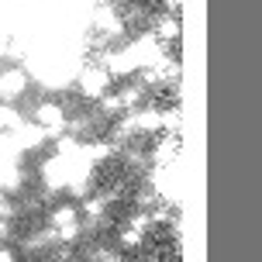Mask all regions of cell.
<instances>
[{"mask_svg":"<svg viewBox=\"0 0 262 262\" xmlns=\"http://www.w3.org/2000/svg\"><path fill=\"white\" fill-rule=\"evenodd\" d=\"M107 86H111V73H107V66H93V69H86V73L79 76V90L86 93V97H104Z\"/></svg>","mask_w":262,"mask_h":262,"instance_id":"cell-1","label":"cell"},{"mask_svg":"<svg viewBox=\"0 0 262 262\" xmlns=\"http://www.w3.org/2000/svg\"><path fill=\"white\" fill-rule=\"evenodd\" d=\"M14 217V204H11V196L0 190V221H11Z\"/></svg>","mask_w":262,"mask_h":262,"instance_id":"cell-2","label":"cell"},{"mask_svg":"<svg viewBox=\"0 0 262 262\" xmlns=\"http://www.w3.org/2000/svg\"><path fill=\"white\" fill-rule=\"evenodd\" d=\"M0 262H17V259H14V252L7 249V245H0Z\"/></svg>","mask_w":262,"mask_h":262,"instance_id":"cell-3","label":"cell"},{"mask_svg":"<svg viewBox=\"0 0 262 262\" xmlns=\"http://www.w3.org/2000/svg\"><path fill=\"white\" fill-rule=\"evenodd\" d=\"M11 238V221H0V242H7Z\"/></svg>","mask_w":262,"mask_h":262,"instance_id":"cell-4","label":"cell"}]
</instances>
